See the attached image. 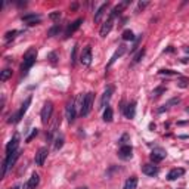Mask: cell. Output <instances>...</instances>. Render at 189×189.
<instances>
[{
	"label": "cell",
	"mask_w": 189,
	"mask_h": 189,
	"mask_svg": "<svg viewBox=\"0 0 189 189\" xmlns=\"http://www.w3.org/2000/svg\"><path fill=\"white\" fill-rule=\"evenodd\" d=\"M127 140H130L129 135H123V138L118 140V145H120V146H124V145H127Z\"/></svg>",
	"instance_id": "obj_35"
},
{
	"label": "cell",
	"mask_w": 189,
	"mask_h": 189,
	"mask_svg": "<svg viewBox=\"0 0 189 189\" xmlns=\"http://www.w3.org/2000/svg\"><path fill=\"white\" fill-rule=\"evenodd\" d=\"M77 50H78V44H74V47L71 50V65H75V62H77Z\"/></svg>",
	"instance_id": "obj_24"
},
{
	"label": "cell",
	"mask_w": 189,
	"mask_h": 189,
	"mask_svg": "<svg viewBox=\"0 0 189 189\" xmlns=\"http://www.w3.org/2000/svg\"><path fill=\"white\" fill-rule=\"evenodd\" d=\"M49 18L53 19V21H55V19H59V18H61V12H59V11H55V12H52L50 15H49Z\"/></svg>",
	"instance_id": "obj_36"
},
{
	"label": "cell",
	"mask_w": 189,
	"mask_h": 189,
	"mask_svg": "<svg viewBox=\"0 0 189 189\" xmlns=\"http://www.w3.org/2000/svg\"><path fill=\"white\" fill-rule=\"evenodd\" d=\"M149 157H151V160H152L154 163H160V161H163V160L167 157V152H166V149H163V148H155Z\"/></svg>",
	"instance_id": "obj_8"
},
{
	"label": "cell",
	"mask_w": 189,
	"mask_h": 189,
	"mask_svg": "<svg viewBox=\"0 0 189 189\" xmlns=\"http://www.w3.org/2000/svg\"><path fill=\"white\" fill-rule=\"evenodd\" d=\"M52 112H53V105L52 102H46L41 108V112H40V118H41V123L43 124H47V121L50 120Z\"/></svg>",
	"instance_id": "obj_4"
},
{
	"label": "cell",
	"mask_w": 189,
	"mask_h": 189,
	"mask_svg": "<svg viewBox=\"0 0 189 189\" xmlns=\"http://www.w3.org/2000/svg\"><path fill=\"white\" fill-rule=\"evenodd\" d=\"M112 22H114V18L108 17V19L103 22V25L101 27V31H99V34H101V37H106V34L112 30Z\"/></svg>",
	"instance_id": "obj_12"
},
{
	"label": "cell",
	"mask_w": 189,
	"mask_h": 189,
	"mask_svg": "<svg viewBox=\"0 0 189 189\" xmlns=\"http://www.w3.org/2000/svg\"><path fill=\"white\" fill-rule=\"evenodd\" d=\"M11 75H12V71H11V69H9V68L3 69V71H2V74H0V81H6Z\"/></svg>",
	"instance_id": "obj_25"
},
{
	"label": "cell",
	"mask_w": 189,
	"mask_h": 189,
	"mask_svg": "<svg viewBox=\"0 0 189 189\" xmlns=\"http://www.w3.org/2000/svg\"><path fill=\"white\" fill-rule=\"evenodd\" d=\"M179 102H180V99H179V98H174V99H172L170 102L167 103V106H170V105H176V103H179Z\"/></svg>",
	"instance_id": "obj_38"
},
{
	"label": "cell",
	"mask_w": 189,
	"mask_h": 189,
	"mask_svg": "<svg viewBox=\"0 0 189 189\" xmlns=\"http://www.w3.org/2000/svg\"><path fill=\"white\" fill-rule=\"evenodd\" d=\"M136 186H138V177L136 176L129 177L124 183V189H136Z\"/></svg>",
	"instance_id": "obj_20"
},
{
	"label": "cell",
	"mask_w": 189,
	"mask_h": 189,
	"mask_svg": "<svg viewBox=\"0 0 189 189\" xmlns=\"http://www.w3.org/2000/svg\"><path fill=\"white\" fill-rule=\"evenodd\" d=\"M80 61H81V64L86 65V67H89V65L92 64V47H90V46H86V47L83 49L81 55H80Z\"/></svg>",
	"instance_id": "obj_7"
},
{
	"label": "cell",
	"mask_w": 189,
	"mask_h": 189,
	"mask_svg": "<svg viewBox=\"0 0 189 189\" xmlns=\"http://www.w3.org/2000/svg\"><path fill=\"white\" fill-rule=\"evenodd\" d=\"M126 52H127V47H126L124 44L118 46V49H117V50H115V53L112 55V58L109 59V62H108V65H106V67L109 68V67H111V65H112V64H114V62H115V61L118 59V58H121V56H123V55H124Z\"/></svg>",
	"instance_id": "obj_13"
},
{
	"label": "cell",
	"mask_w": 189,
	"mask_h": 189,
	"mask_svg": "<svg viewBox=\"0 0 189 189\" xmlns=\"http://www.w3.org/2000/svg\"><path fill=\"white\" fill-rule=\"evenodd\" d=\"M18 145H19V135H14V138L6 145V154H14L17 151Z\"/></svg>",
	"instance_id": "obj_10"
},
{
	"label": "cell",
	"mask_w": 189,
	"mask_h": 189,
	"mask_svg": "<svg viewBox=\"0 0 189 189\" xmlns=\"http://www.w3.org/2000/svg\"><path fill=\"white\" fill-rule=\"evenodd\" d=\"M123 40H126V41H133V40H135L133 31H132V30H126V31L123 33Z\"/></svg>",
	"instance_id": "obj_23"
},
{
	"label": "cell",
	"mask_w": 189,
	"mask_h": 189,
	"mask_svg": "<svg viewBox=\"0 0 189 189\" xmlns=\"http://www.w3.org/2000/svg\"><path fill=\"white\" fill-rule=\"evenodd\" d=\"M106 8H108V3H103L101 5V8L96 11V14H95V22H99L101 19H102L103 14H105V11H106Z\"/></svg>",
	"instance_id": "obj_21"
},
{
	"label": "cell",
	"mask_w": 189,
	"mask_h": 189,
	"mask_svg": "<svg viewBox=\"0 0 189 189\" xmlns=\"http://www.w3.org/2000/svg\"><path fill=\"white\" fill-rule=\"evenodd\" d=\"M47 154H49V149L46 148V146H43V148H40L38 151H37V154L34 157V161L37 166H43L44 164V161H46V158H47Z\"/></svg>",
	"instance_id": "obj_5"
},
{
	"label": "cell",
	"mask_w": 189,
	"mask_h": 189,
	"mask_svg": "<svg viewBox=\"0 0 189 189\" xmlns=\"http://www.w3.org/2000/svg\"><path fill=\"white\" fill-rule=\"evenodd\" d=\"M83 24V18H78V19H75L72 24H69L68 28H67V31H65V37H69V35L72 34L74 31H77L78 28H80V25Z\"/></svg>",
	"instance_id": "obj_15"
},
{
	"label": "cell",
	"mask_w": 189,
	"mask_h": 189,
	"mask_svg": "<svg viewBox=\"0 0 189 189\" xmlns=\"http://www.w3.org/2000/svg\"><path fill=\"white\" fill-rule=\"evenodd\" d=\"M112 108L111 106H106V109L103 111V121H106V123H111L112 121Z\"/></svg>",
	"instance_id": "obj_22"
},
{
	"label": "cell",
	"mask_w": 189,
	"mask_h": 189,
	"mask_svg": "<svg viewBox=\"0 0 189 189\" xmlns=\"http://www.w3.org/2000/svg\"><path fill=\"white\" fill-rule=\"evenodd\" d=\"M64 146V136H58L56 140H55V149L58 151V149H61Z\"/></svg>",
	"instance_id": "obj_30"
},
{
	"label": "cell",
	"mask_w": 189,
	"mask_h": 189,
	"mask_svg": "<svg viewBox=\"0 0 189 189\" xmlns=\"http://www.w3.org/2000/svg\"><path fill=\"white\" fill-rule=\"evenodd\" d=\"M65 115H67L68 123H72V121L75 120V105H74L72 101L67 103V108H65Z\"/></svg>",
	"instance_id": "obj_11"
},
{
	"label": "cell",
	"mask_w": 189,
	"mask_h": 189,
	"mask_svg": "<svg viewBox=\"0 0 189 189\" xmlns=\"http://www.w3.org/2000/svg\"><path fill=\"white\" fill-rule=\"evenodd\" d=\"M186 112H189V108H186Z\"/></svg>",
	"instance_id": "obj_44"
},
{
	"label": "cell",
	"mask_w": 189,
	"mask_h": 189,
	"mask_svg": "<svg viewBox=\"0 0 189 189\" xmlns=\"http://www.w3.org/2000/svg\"><path fill=\"white\" fill-rule=\"evenodd\" d=\"M183 174H185V170L180 169V167H179V169H177V167H176V169H172V170L169 172V174H167V180H170V182H172V180H176V179H179V177L183 176Z\"/></svg>",
	"instance_id": "obj_17"
},
{
	"label": "cell",
	"mask_w": 189,
	"mask_h": 189,
	"mask_svg": "<svg viewBox=\"0 0 189 189\" xmlns=\"http://www.w3.org/2000/svg\"><path fill=\"white\" fill-rule=\"evenodd\" d=\"M185 52H186V53H189V47H185Z\"/></svg>",
	"instance_id": "obj_42"
},
{
	"label": "cell",
	"mask_w": 189,
	"mask_h": 189,
	"mask_svg": "<svg viewBox=\"0 0 189 189\" xmlns=\"http://www.w3.org/2000/svg\"><path fill=\"white\" fill-rule=\"evenodd\" d=\"M11 189H18V186H15V188H11Z\"/></svg>",
	"instance_id": "obj_43"
},
{
	"label": "cell",
	"mask_w": 189,
	"mask_h": 189,
	"mask_svg": "<svg viewBox=\"0 0 189 189\" xmlns=\"http://www.w3.org/2000/svg\"><path fill=\"white\" fill-rule=\"evenodd\" d=\"M124 115H126L129 120L135 118V115H136V103L135 102L129 103V105L126 106V109H124Z\"/></svg>",
	"instance_id": "obj_18"
},
{
	"label": "cell",
	"mask_w": 189,
	"mask_h": 189,
	"mask_svg": "<svg viewBox=\"0 0 189 189\" xmlns=\"http://www.w3.org/2000/svg\"><path fill=\"white\" fill-rule=\"evenodd\" d=\"M167 90V87L166 86H160V87H157L154 92H152V98H158V96H161V93H164Z\"/></svg>",
	"instance_id": "obj_27"
},
{
	"label": "cell",
	"mask_w": 189,
	"mask_h": 189,
	"mask_svg": "<svg viewBox=\"0 0 189 189\" xmlns=\"http://www.w3.org/2000/svg\"><path fill=\"white\" fill-rule=\"evenodd\" d=\"M148 6V2H139V9H145Z\"/></svg>",
	"instance_id": "obj_39"
},
{
	"label": "cell",
	"mask_w": 189,
	"mask_h": 189,
	"mask_svg": "<svg viewBox=\"0 0 189 189\" xmlns=\"http://www.w3.org/2000/svg\"><path fill=\"white\" fill-rule=\"evenodd\" d=\"M164 52H173V47H172V46H169V49H166Z\"/></svg>",
	"instance_id": "obj_40"
},
{
	"label": "cell",
	"mask_w": 189,
	"mask_h": 189,
	"mask_svg": "<svg viewBox=\"0 0 189 189\" xmlns=\"http://www.w3.org/2000/svg\"><path fill=\"white\" fill-rule=\"evenodd\" d=\"M37 135H38V129H33V130H31V133H30V136H27L25 142H31V140H33Z\"/></svg>",
	"instance_id": "obj_33"
},
{
	"label": "cell",
	"mask_w": 189,
	"mask_h": 189,
	"mask_svg": "<svg viewBox=\"0 0 189 189\" xmlns=\"http://www.w3.org/2000/svg\"><path fill=\"white\" fill-rule=\"evenodd\" d=\"M160 74L161 75H176L177 72L173 71V69H160Z\"/></svg>",
	"instance_id": "obj_34"
},
{
	"label": "cell",
	"mask_w": 189,
	"mask_h": 189,
	"mask_svg": "<svg viewBox=\"0 0 189 189\" xmlns=\"http://www.w3.org/2000/svg\"><path fill=\"white\" fill-rule=\"evenodd\" d=\"M133 155V148L130 145H124V146H120V151H118V157L121 160H130Z\"/></svg>",
	"instance_id": "obj_9"
},
{
	"label": "cell",
	"mask_w": 189,
	"mask_h": 189,
	"mask_svg": "<svg viewBox=\"0 0 189 189\" xmlns=\"http://www.w3.org/2000/svg\"><path fill=\"white\" fill-rule=\"evenodd\" d=\"M59 31H61V25H59V24H56V25H53L50 30L47 31V35H49V37H53V35L58 34Z\"/></svg>",
	"instance_id": "obj_26"
},
{
	"label": "cell",
	"mask_w": 189,
	"mask_h": 189,
	"mask_svg": "<svg viewBox=\"0 0 189 189\" xmlns=\"http://www.w3.org/2000/svg\"><path fill=\"white\" fill-rule=\"evenodd\" d=\"M177 86L182 87V89H186L189 86V78H185V77H180V80L177 81Z\"/></svg>",
	"instance_id": "obj_31"
},
{
	"label": "cell",
	"mask_w": 189,
	"mask_h": 189,
	"mask_svg": "<svg viewBox=\"0 0 189 189\" xmlns=\"http://www.w3.org/2000/svg\"><path fill=\"white\" fill-rule=\"evenodd\" d=\"M38 182H40V177H38V174L37 173H33L31 174V177L28 179V182H27V189H35L37 188V185H38Z\"/></svg>",
	"instance_id": "obj_19"
},
{
	"label": "cell",
	"mask_w": 189,
	"mask_h": 189,
	"mask_svg": "<svg viewBox=\"0 0 189 189\" xmlns=\"http://www.w3.org/2000/svg\"><path fill=\"white\" fill-rule=\"evenodd\" d=\"M22 21L27 22L28 25H35V24H40L41 18L40 15H35V14H28V15H22Z\"/></svg>",
	"instance_id": "obj_14"
},
{
	"label": "cell",
	"mask_w": 189,
	"mask_h": 189,
	"mask_svg": "<svg viewBox=\"0 0 189 189\" xmlns=\"http://www.w3.org/2000/svg\"><path fill=\"white\" fill-rule=\"evenodd\" d=\"M77 189H87V186H80V188H77Z\"/></svg>",
	"instance_id": "obj_41"
},
{
	"label": "cell",
	"mask_w": 189,
	"mask_h": 189,
	"mask_svg": "<svg viewBox=\"0 0 189 189\" xmlns=\"http://www.w3.org/2000/svg\"><path fill=\"white\" fill-rule=\"evenodd\" d=\"M145 56V49H142V50H139L136 55H135V59H133V62L135 64H138V62H140V59Z\"/></svg>",
	"instance_id": "obj_32"
},
{
	"label": "cell",
	"mask_w": 189,
	"mask_h": 189,
	"mask_svg": "<svg viewBox=\"0 0 189 189\" xmlns=\"http://www.w3.org/2000/svg\"><path fill=\"white\" fill-rule=\"evenodd\" d=\"M17 34H18V31H17V30H12V31H8V33L5 34V40H6V41H11V40H14V38L17 37Z\"/></svg>",
	"instance_id": "obj_29"
},
{
	"label": "cell",
	"mask_w": 189,
	"mask_h": 189,
	"mask_svg": "<svg viewBox=\"0 0 189 189\" xmlns=\"http://www.w3.org/2000/svg\"><path fill=\"white\" fill-rule=\"evenodd\" d=\"M47 58L50 59V62L53 64V65L56 64V59H58V56H56V53H55V52H52V53H49V56H47Z\"/></svg>",
	"instance_id": "obj_37"
},
{
	"label": "cell",
	"mask_w": 189,
	"mask_h": 189,
	"mask_svg": "<svg viewBox=\"0 0 189 189\" xmlns=\"http://www.w3.org/2000/svg\"><path fill=\"white\" fill-rule=\"evenodd\" d=\"M31 105V96H28L24 102H22V105H21V108H19V111H18L17 114H14V115H11L9 117V120H8V123H19L21 121V118L25 115V112H27V109H28V106Z\"/></svg>",
	"instance_id": "obj_2"
},
{
	"label": "cell",
	"mask_w": 189,
	"mask_h": 189,
	"mask_svg": "<svg viewBox=\"0 0 189 189\" xmlns=\"http://www.w3.org/2000/svg\"><path fill=\"white\" fill-rule=\"evenodd\" d=\"M123 9H124V6H123V5H118V6H115V8L112 9V12H111V15H109V17H111V18H115L117 15H120Z\"/></svg>",
	"instance_id": "obj_28"
},
{
	"label": "cell",
	"mask_w": 189,
	"mask_h": 189,
	"mask_svg": "<svg viewBox=\"0 0 189 189\" xmlns=\"http://www.w3.org/2000/svg\"><path fill=\"white\" fill-rule=\"evenodd\" d=\"M158 167L154 166V164H145L142 166V173H145L146 176H157L158 174Z\"/></svg>",
	"instance_id": "obj_16"
},
{
	"label": "cell",
	"mask_w": 189,
	"mask_h": 189,
	"mask_svg": "<svg viewBox=\"0 0 189 189\" xmlns=\"http://www.w3.org/2000/svg\"><path fill=\"white\" fill-rule=\"evenodd\" d=\"M92 105H93V93L92 92H89L86 93V96L83 98V102H81V111H80V114L81 115H89V112L92 111Z\"/></svg>",
	"instance_id": "obj_3"
},
{
	"label": "cell",
	"mask_w": 189,
	"mask_h": 189,
	"mask_svg": "<svg viewBox=\"0 0 189 189\" xmlns=\"http://www.w3.org/2000/svg\"><path fill=\"white\" fill-rule=\"evenodd\" d=\"M35 59H37V49L35 47H30L28 50L25 52L24 55V62L21 65V69H22V74L25 75L28 72V69L31 68L35 64Z\"/></svg>",
	"instance_id": "obj_1"
},
{
	"label": "cell",
	"mask_w": 189,
	"mask_h": 189,
	"mask_svg": "<svg viewBox=\"0 0 189 189\" xmlns=\"http://www.w3.org/2000/svg\"><path fill=\"white\" fill-rule=\"evenodd\" d=\"M112 92H114V87H112V86H108V87H106V90L103 92L102 98H101L99 109H103L105 106H108V102H109V99H111V96H112Z\"/></svg>",
	"instance_id": "obj_6"
}]
</instances>
